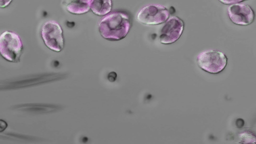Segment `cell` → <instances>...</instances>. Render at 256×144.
<instances>
[{
	"label": "cell",
	"mask_w": 256,
	"mask_h": 144,
	"mask_svg": "<svg viewBox=\"0 0 256 144\" xmlns=\"http://www.w3.org/2000/svg\"><path fill=\"white\" fill-rule=\"evenodd\" d=\"M132 26L130 15L124 12L116 11L110 13L98 22L100 34L104 39L116 41L124 39Z\"/></svg>",
	"instance_id": "obj_1"
},
{
	"label": "cell",
	"mask_w": 256,
	"mask_h": 144,
	"mask_svg": "<svg viewBox=\"0 0 256 144\" xmlns=\"http://www.w3.org/2000/svg\"><path fill=\"white\" fill-rule=\"evenodd\" d=\"M198 66L203 70L212 74L222 72L228 64V58L222 52L208 50L200 52L197 56Z\"/></svg>",
	"instance_id": "obj_2"
},
{
	"label": "cell",
	"mask_w": 256,
	"mask_h": 144,
	"mask_svg": "<svg viewBox=\"0 0 256 144\" xmlns=\"http://www.w3.org/2000/svg\"><path fill=\"white\" fill-rule=\"evenodd\" d=\"M23 49L20 36L15 32H4L0 36V52L6 60L14 62H18Z\"/></svg>",
	"instance_id": "obj_3"
},
{
	"label": "cell",
	"mask_w": 256,
	"mask_h": 144,
	"mask_svg": "<svg viewBox=\"0 0 256 144\" xmlns=\"http://www.w3.org/2000/svg\"><path fill=\"white\" fill-rule=\"evenodd\" d=\"M41 35L44 44L50 50L60 52L64 48L62 30L56 22L52 20L46 22L42 26Z\"/></svg>",
	"instance_id": "obj_4"
},
{
	"label": "cell",
	"mask_w": 256,
	"mask_h": 144,
	"mask_svg": "<svg viewBox=\"0 0 256 144\" xmlns=\"http://www.w3.org/2000/svg\"><path fill=\"white\" fill-rule=\"evenodd\" d=\"M169 16V10L165 6L158 4H150L138 12L136 20L142 24L153 26L166 22Z\"/></svg>",
	"instance_id": "obj_5"
},
{
	"label": "cell",
	"mask_w": 256,
	"mask_h": 144,
	"mask_svg": "<svg viewBox=\"0 0 256 144\" xmlns=\"http://www.w3.org/2000/svg\"><path fill=\"white\" fill-rule=\"evenodd\" d=\"M184 26L183 20L178 16L168 18L161 30L159 37L160 42L168 44L176 42L182 34Z\"/></svg>",
	"instance_id": "obj_6"
},
{
	"label": "cell",
	"mask_w": 256,
	"mask_h": 144,
	"mask_svg": "<svg viewBox=\"0 0 256 144\" xmlns=\"http://www.w3.org/2000/svg\"><path fill=\"white\" fill-rule=\"evenodd\" d=\"M228 14L230 21L235 24L248 26L254 20L255 14L249 5L236 4L228 8Z\"/></svg>",
	"instance_id": "obj_7"
},
{
	"label": "cell",
	"mask_w": 256,
	"mask_h": 144,
	"mask_svg": "<svg viewBox=\"0 0 256 144\" xmlns=\"http://www.w3.org/2000/svg\"><path fill=\"white\" fill-rule=\"evenodd\" d=\"M91 2L92 0H62V4L68 12L81 14L88 12Z\"/></svg>",
	"instance_id": "obj_8"
},
{
	"label": "cell",
	"mask_w": 256,
	"mask_h": 144,
	"mask_svg": "<svg viewBox=\"0 0 256 144\" xmlns=\"http://www.w3.org/2000/svg\"><path fill=\"white\" fill-rule=\"evenodd\" d=\"M90 8L92 12L97 16H106L111 11L112 0H92Z\"/></svg>",
	"instance_id": "obj_9"
},
{
	"label": "cell",
	"mask_w": 256,
	"mask_h": 144,
	"mask_svg": "<svg viewBox=\"0 0 256 144\" xmlns=\"http://www.w3.org/2000/svg\"><path fill=\"white\" fill-rule=\"evenodd\" d=\"M239 138L244 143H256V136L252 133L242 132L239 134Z\"/></svg>",
	"instance_id": "obj_10"
},
{
	"label": "cell",
	"mask_w": 256,
	"mask_h": 144,
	"mask_svg": "<svg viewBox=\"0 0 256 144\" xmlns=\"http://www.w3.org/2000/svg\"><path fill=\"white\" fill-rule=\"evenodd\" d=\"M246 0H218L222 4L226 5L234 4Z\"/></svg>",
	"instance_id": "obj_11"
},
{
	"label": "cell",
	"mask_w": 256,
	"mask_h": 144,
	"mask_svg": "<svg viewBox=\"0 0 256 144\" xmlns=\"http://www.w3.org/2000/svg\"><path fill=\"white\" fill-rule=\"evenodd\" d=\"M0 6L2 8L6 7L12 1V0H0Z\"/></svg>",
	"instance_id": "obj_12"
}]
</instances>
